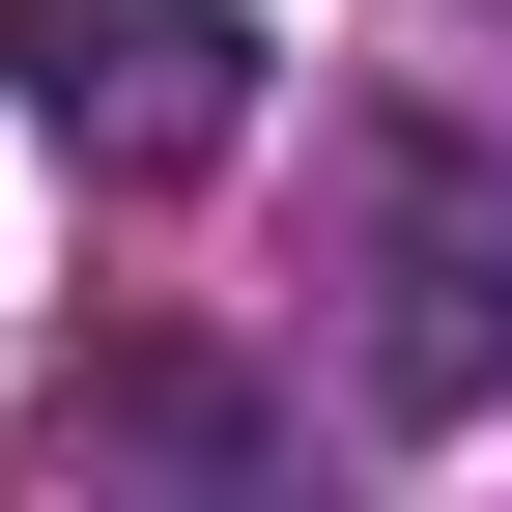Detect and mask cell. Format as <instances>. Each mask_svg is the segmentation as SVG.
Segmentation results:
<instances>
[{
  "instance_id": "cell-1",
  "label": "cell",
  "mask_w": 512,
  "mask_h": 512,
  "mask_svg": "<svg viewBox=\"0 0 512 512\" xmlns=\"http://www.w3.org/2000/svg\"><path fill=\"white\" fill-rule=\"evenodd\" d=\"M342 399L370 427H484L512 399V143H456V114L342 143Z\"/></svg>"
},
{
  "instance_id": "cell-2",
  "label": "cell",
  "mask_w": 512,
  "mask_h": 512,
  "mask_svg": "<svg viewBox=\"0 0 512 512\" xmlns=\"http://www.w3.org/2000/svg\"><path fill=\"white\" fill-rule=\"evenodd\" d=\"M0 86H29V143L114 171V200H171V171L256 143V29L228 0H0Z\"/></svg>"
}]
</instances>
